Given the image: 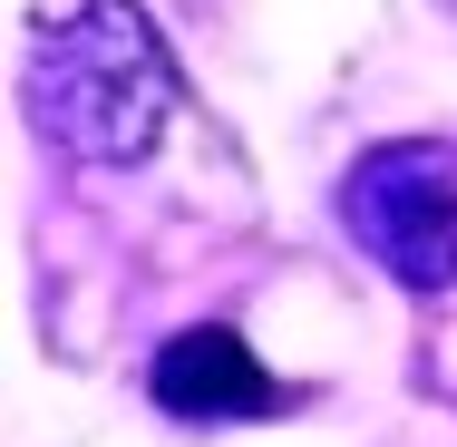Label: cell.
<instances>
[{
	"mask_svg": "<svg viewBox=\"0 0 457 447\" xmlns=\"http://www.w3.org/2000/svg\"><path fill=\"white\" fill-rule=\"evenodd\" d=\"M20 97L59 156L146 166L166 117H176V69H166V39L137 0H79V20H49L29 39Z\"/></svg>",
	"mask_w": 457,
	"mask_h": 447,
	"instance_id": "6da1fadb",
	"label": "cell"
},
{
	"mask_svg": "<svg viewBox=\"0 0 457 447\" xmlns=\"http://www.w3.org/2000/svg\"><path fill=\"white\" fill-rule=\"evenodd\" d=\"M341 224L370 263L409 292L457 282V137H399L370 146L341 176Z\"/></svg>",
	"mask_w": 457,
	"mask_h": 447,
	"instance_id": "7a4b0ae2",
	"label": "cell"
},
{
	"mask_svg": "<svg viewBox=\"0 0 457 447\" xmlns=\"http://www.w3.org/2000/svg\"><path fill=\"white\" fill-rule=\"evenodd\" d=\"M146 389H156L166 418H195V428H224V418H263V409H273V369L253 360L244 331H224V321L176 331V341L156 351V369H146Z\"/></svg>",
	"mask_w": 457,
	"mask_h": 447,
	"instance_id": "3957f363",
	"label": "cell"
}]
</instances>
